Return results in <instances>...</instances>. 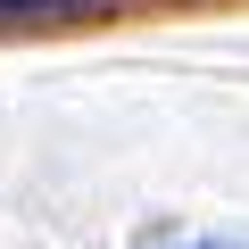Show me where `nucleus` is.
<instances>
[{"instance_id":"obj_1","label":"nucleus","mask_w":249,"mask_h":249,"mask_svg":"<svg viewBox=\"0 0 249 249\" xmlns=\"http://www.w3.org/2000/svg\"><path fill=\"white\" fill-rule=\"evenodd\" d=\"M91 9H108V0H0V25H67Z\"/></svg>"}]
</instances>
